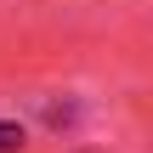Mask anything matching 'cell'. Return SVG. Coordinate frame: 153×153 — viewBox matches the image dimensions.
<instances>
[{
    "label": "cell",
    "instance_id": "6da1fadb",
    "mask_svg": "<svg viewBox=\"0 0 153 153\" xmlns=\"http://www.w3.org/2000/svg\"><path fill=\"white\" fill-rule=\"evenodd\" d=\"M23 148V125L17 119H0V153H17Z\"/></svg>",
    "mask_w": 153,
    "mask_h": 153
}]
</instances>
